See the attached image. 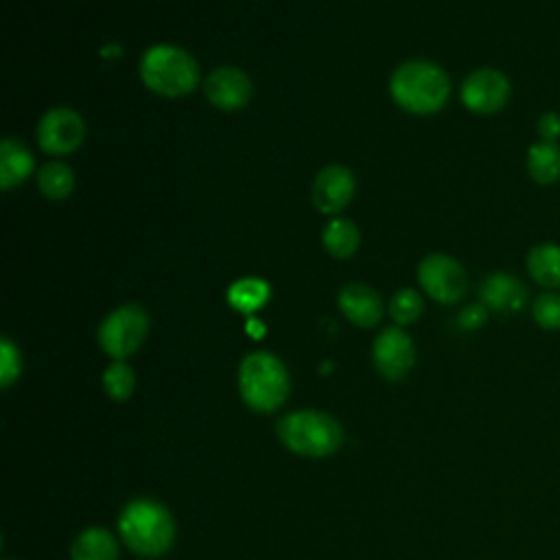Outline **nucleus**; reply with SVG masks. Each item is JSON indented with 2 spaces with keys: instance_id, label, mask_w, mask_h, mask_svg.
I'll use <instances>...</instances> for the list:
<instances>
[{
  "instance_id": "ddd939ff",
  "label": "nucleus",
  "mask_w": 560,
  "mask_h": 560,
  "mask_svg": "<svg viewBox=\"0 0 560 560\" xmlns=\"http://www.w3.org/2000/svg\"><path fill=\"white\" fill-rule=\"evenodd\" d=\"M479 302L490 313H518L529 302V289L510 271H492L479 284Z\"/></svg>"
},
{
  "instance_id": "1a4fd4ad",
  "label": "nucleus",
  "mask_w": 560,
  "mask_h": 560,
  "mask_svg": "<svg viewBox=\"0 0 560 560\" xmlns=\"http://www.w3.org/2000/svg\"><path fill=\"white\" fill-rule=\"evenodd\" d=\"M85 138L83 118L70 107L48 109L37 125V142L50 155L74 153Z\"/></svg>"
},
{
  "instance_id": "20e7f679",
  "label": "nucleus",
  "mask_w": 560,
  "mask_h": 560,
  "mask_svg": "<svg viewBox=\"0 0 560 560\" xmlns=\"http://www.w3.org/2000/svg\"><path fill=\"white\" fill-rule=\"evenodd\" d=\"M291 378L284 363L271 352H252L238 368V392L247 407L269 413L284 405Z\"/></svg>"
},
{
  "instance_id": "2eb2a0df",
  "label": "nucleus",
  "mask_w": 560,
  "mask_h": 560,
  "mask_svg": "<svg viewBox=\"0 0 560 560\" xmlns=\"http://www.w3.org/2000/svg\"><path fill=\"white\" fill-rule=\"evenodd\" d=\"M525 269L529 278L545 291L560 289V245L551 241L536 243L525 256Z\"/></svg>"
},
{
  "instance_id": "a878e982",
  "label": "nucleus",
  "mask_w": 560,
  "mask_h": 560,
  "mask_svg": "<svg viewBox=\"0 0 560 560\" xmlns=\"http://www.w3.org/2000/svg\"><path fill=\"white\" fill-rule=\"evenodd\" d=\"M488 313L490 311L481 302H472V304H468V306H464L459 311L457 324H459L462 330H477V328H481L486 324Z\"/></svg>"
},
{
  "instance_id": "dca6fc26",
  "label": "nucleus",
  "mask_w": 560,
  "mask_h": 560,
  "mask_svg": "<svg viewBox=\"0 0 560 560\" xmlns=\"http://www.w3.org/2000/svg\"><path fill=\"white\" fill-rule=\"evenodd\" d=\"M525 171L538 186H553L560 182V142L536 140L527 147Z\"/></svg>"
},
{
  "instance_id": "6e6552de",
  "label": "nucleus",
  "mask_w": 560,
  "mask_h": 560,
  "mask_svg": "<svg viewBox=\"0 0 560 560\" xmlns=\"http://www.w3.org/2000/svg\"><path fill=\"white\" fill-rule=\"evenodd\" d=\"M510 96H512V83L508 74L497 68L472 70L459 88V98L464 107L479 116L499 114L508 105Z\"/></svg>"
},
{
  "instance_id": "f257e3e1",
  "label": "nucleus",
  "mask_w": 560,
  "mask_h": 560,
  "mask_svg": "<svg viewBox=\"0 0 560 560\" xmlns=\"http://www.w3.org/2000/svg\"><path fill=\"white\" fill-rule=\"evenodd\" d=\"M389 94L405 112L429 116L446 105L451 96V79L444 68L429 59H409L394 70Z\"/></svg>"
},
{
  "instance_id": "bb28decb",
  "label": "nucleus",
  "mask_w": 560,
  "mask_h": 560,
  "mask_svg": "<svg viewBox=\"0 0 560 560\" xmlns=\"http://www.w3.org/2000/svg\"><path fill=\"white\" fill-rule=\"evenodd\" d=\"M536 131H538V140H547V142H560V112H542L536 120Z\"/></svg>"
},
{
  "instance_id": "9b49d317",
  "label": "nucleus",
  "mask_w": 560,
  "mask_h": 560,
  "mask_svg": "<svg viewBox=\"0 0 560 560\" xmlns=\"http://www.w3.org/2000/svg\"><path fill=\"white\" fill-rule=\"evenodd\" d=\"M354 190L357 179L352 171L343 164H328L313 179L311 201L319 212L337 214L352 201Z\"/></svg>"
},
{
  "instance_id": "aec40b11",
  "label": "nucleus",
  "mask_w": 560,
  "mask_h": 560,
  "mask_svg": "<svg viewBox=\"0 0 560 560\" xmlns=\"http://www.w3.org/2000/svg\"><path fill=\"white\" fill-rule=\"evenodd\" d=\"M269 284L260 278H241L230 284L228 289V302L238 313H254L269 300Z\"/></svg>"
},
{
  "instance_id": "a211bd4d",
  "label": "nucleus",
  "mask_w": 560,
  "mask_h": 560,
  "mask_svg": "<svg viewBox=\"0 0 560 560\" xmlns=\"http://www.w3.org/2000/svg\"><path fill=\"white\" fill-rule=\"evenodd\" d=\"M72 560H118V542L103 527L83 529L70 549Z\"/></svg>"
},
{
  "instance_id": "7ed1b4c3",
  "label": "nucleus",
  "mask_w": 560,
  "mask_h": 560,
  "mask_svg": "<svg viewBox=\"0 0 560 560\" xmlns=\"http://www.w3.org/2000/svg\"><path fill=\"white\" fill-rule=\"evenodd\" d=\"M142 83L166 98H179L199 83V66L195 57L171 44H155L144 50L140 59Z\"/></svg>"
},
{
  "instance_id": "412c9836",
  "label": "nucleus",
  "mask_w": 560,
  "mask_h": 560,
  "mask_svg": "<svg viewBox=\"0 0 560 560\" xmlns=\"http://www.w3.org/2000/svg\"><path fill=\"white\" fill-rule=\"evenodd\" d=\"M37 188L50 201H61L74 190V173L63 162H48L37 171Z\"/></svg>"
},
{
  "instance_id": "4be33fe9",
  "label": "nucleus",
  "mask_w": 560,
  "mask_h": 560,
  "mask_svg": "<svg viewBox=\"0 0 560 560\" xmlns=\"http://www.w3.org/2000/svg\"><path fill=\"white\" fill-rule=\"evenodd\" d=\"M103 387L114 400H127L136 387V374L125 361H114L103 372Z\"/></svg>"
},
{
  "instance_id": "4468645a",
  "label": "nucleus",
  "mask_w": 560,
  "mask_h": 560,
  "mask_svg": "<svg viewBox=\"0 0 560 560\" xmlns=\"http://www.w3.org/2000/svg\"><path fill=\"white\" fill-rule=\"evenodd\" d=\"M339 308L359 328H372L383 317L381 295L361 282H350L339 291Z\"/></svg>"
},
{
  "instance_id": "393cba45",
  "label": "nucleus",
  "mask_w": 560,
  "mask_h": 560,
  "mask_svg": "<svg viewBox=\"0 0 560 560\" xmlns=\"http://www.w3.org/2000/svg\"><path fill=\"white\" fill-rule=\"evenodd\" d=\"M22 370V361H20V350L15 348V343L9 337H2L0 341V383L2 387H9Z\"/></svg>"
},
{
  "instance_id": "6ab92c4d",
  "label": "nucleus",
  "mask_w": 560,
  "mask_h": 560,
  "mask_svg": "<svg viewBox=\"0 0 560 560\" xmlns=\"http://www.w3.org/2000/svg\"><path fill=\"white\" fill-rule=\"evenodd\" d=\"M359 228L350 219H330L324 228L322 243L332 258H350L359 249Z\"/></svg>"
},
{
  "instance_id": "9d476101",
  "label": "nucleus",
  "mask_w": 560,
  "mask_h": 560,
  "mask_svg": "<svg viewBox=\"0 0 560 560\" xmlns=\"http://www.w3.org/2000/svg\"><path fill=\"white\" fill-rule=\"evenodd\" d=\"M372 359L376 370L381 372V376L389 378V381H398L402 376L409 374V370L416 363V348L411 337L398 328H385L372 346Z\"/></svg>"
},
{
  "instance_id": "f3484780",
  "label": "nucleus",
  "mask_w": 560,
  "mask_h": 560,
  "mask_svg": "<svg viewBox=\"0 0 560 560\" xmlns=\"http://www.w3.org/2000/svg\"><path fill=\"white\" fill-rule=\"evenodd\" d=\"M33 168H35L33 155L24 144H20L11 138L2 140V144H0V186L4 190L20 186L33 173Z\"/></svg>"
},
{
  "instance_id": "f8f14e48",
  "label": "nucleus",
  "mask_w": 560,
  "mask_h": 560,
  "mask_svg": "<svg viewBox=\"0 0 560 560\" xmlns=\"http://www.w3.org/2000/svg\"><path fill=\"white\" fill-rule=\"evenodd\" d=\"M208 101L223 112H236L245 107L252 98V81L249 77L234 66H219L214 68L203 83Z\"/></svg>"
},
{
  "instance_id": "0eeeda50",
  "label": "nucleus",
  "mask_w": 560,
  "mask_h": 560,
  "mask_svg": "<svg viewBox=\"0 0 560 560\" xmlns=\"http://www.w3.org/2000/svg\"><path fill=\"white\" fill-rule=\"evenodd\" d=\"M418 282L422 291L440 304L459 302L468 289V276L464 265L442 252H433L420 260Z\"/></svg>"
},
{
  "instance_id": "423d86ee",
  "label": "nucleus",
  "mask_w": 560,
  "mask_h": 560,
  "mask_svg": "<svg viewBox=\"0 0 560 560\" xmlns=\"http://www.w3.org/2000/svg\"><path fill=\"white\" fill-rule=\"evenodd\" d=\"M149 332V315L138 304H122L114 308L98 326L101 348L116 361L133 354Z\"/></svg>"
},
{
  "instance_id": "5701e85b",
  "label": "nucleus",
  "mask_w": 560,
  "mask_h": 560,
  "mask_svg": "<svg viewBox=\"0 0 560 560\" xmlns=\"http://www.w3.org/2000/svg\"><path fill=\"white\" fill-rule=\"evenodd\" d=\"M424 302L416 289H400L389 300V315L398 326L413 324L422 315Z\"/></svg>"
},
{
  "instance_id": "b1692460",
  "label": "nucleus",
  "mask_w": 560,
  "mask_h": 560,
  "mask_svg": "<svg viewBox=\"0 0 560 560\" xmlns=\"http://www.w3.org/2000/svg\"><path fill=\"white\" fill-rule=\"evenodd\" d=\"M532 317L542 330H560V293L542 291L532 302Z\"/></svg>"
},
{
  "instance_id": "f03ea898",
  "label": "nucleus",
  "mask_w": 560,
  "mask_h": 560,
  "mask_svg": "<svg viewBox=\"0 0 560 560\" xmlns=\"http://www.w3.org/2000/svg\"><path fill=\"white\" fill-rule=\"evenodd\" d=\"M118 532L133 553L142 558H160L175 540V521L162 503L136 499L122 508Z\"/></svg>"
},
{
  "instance_id": "39448f33",
  "label": "nucleus",
  "mask_w": 560,
  "mask_h": 560,
  "mask_svg": "<svg viewBox=\"0 0 560 560\" xmlns=\"http://www.w3.org/2000/svg\"><path fill=\"white\" fill-rule=\"evenodd\" d=\"M276 433L291 453L302 457L332 455L343 442L341 424L332 416L315 409L282 416L276 424Z\"/></svg>"
}]
</instances>
